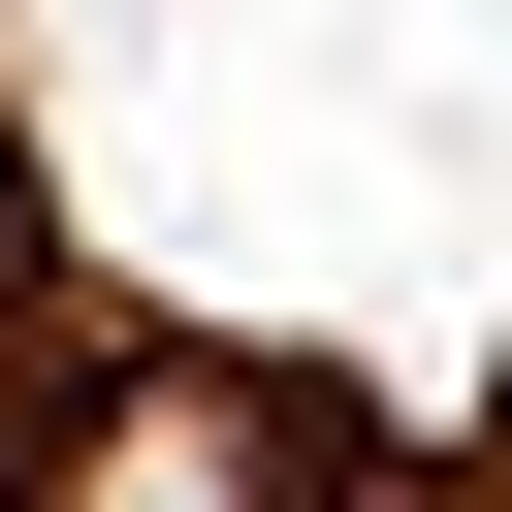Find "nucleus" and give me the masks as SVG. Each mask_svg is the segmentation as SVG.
<instances>
[{
  "label": "nucleus",
  "instance_id": "nucleus-1",
  "mask_svg": "<svg viewBox=\"0 0 512 512\" xmlns=\"http://www.w3.org/2000/svg\"><path fill=\"white\" fill-rule=\"evenodd\" d=\"M0 512H32V480H0Z\"/></svg>",
  "mask_w": 512,
  "mask_h": 512
}]
</instances>
